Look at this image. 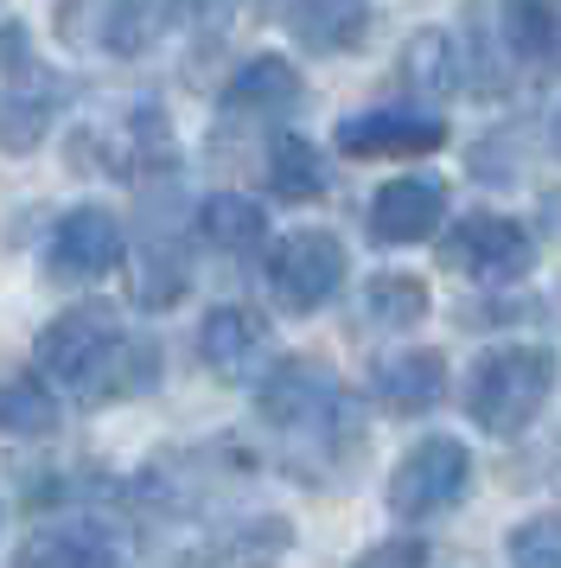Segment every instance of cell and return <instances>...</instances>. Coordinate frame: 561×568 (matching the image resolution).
<instances>
[{
    "label": "cell",
    "instance_id": "cell-26",
    "mask_svg": "<svg viewBox=\"0 0 561 568\" xmlns=\"http://www.w3.org/2000/svg\"><path fill=\"white\" fill-rule=\"evenodd\" d=\"M510 568H561V511H542L504 537Z\"/></svg>",
    "mask_w": 561,
    "mask_h": 568
},
{
    "label": "cell",
    "instance_id": "cell-24",
    "mask_svg": "<svg viewBox=\"0 0 561 568\" xmlns=\"http://www.w3.org/2000/svg\"><path fill=\"white\" fill-rule=\"evenodd\" d=\"M0 435H20V440L58 435V403H51V389L32 371L0 377Z\"/></svg>",
    "mask_w": 561,
    "mask_h": 568
},
{
    "label": "cell",
    "instance_id": "cell-27",
    "mask_svg": "<svg viewBox=\"0 0 561 568\" xmlns=\"http://www.w3.org/2000/svg\"><path fill=\"white\" fill-rule=\"evenodd\" d=\"M230 13H236V0H173L166 27H185L192 39H217L230 27Z\"/></svg>",
    "mask_w": 561,
    "mask_h": 568
},
{
    "label": "cell",
    "instance_id": "cell-10",
    "mask_svg": "<svg viewBox=\"0 0 561 568\" xmlns=\"http://www.w3.org/2000/svg\"><path fill=\"white\" fill-rule=\"evenodd\" d=\"M115 262H122V224L102 205H76V211L58 217V231H51V243H45L51 282L83 287V282H96V275H109Z\"/></svg>",
    "mask_w": 561,
    "mask_h": 568
},
{
    "label": "cell",
    "instance_id": "cell-23",
    "mask_svg": "<svg viewBox=\"0 0 561 568\" xmlns=\"http://www.w3.org/2000/svg\"><path fill=\"white\" fill-rule=\"evenodd\" d=\"M326 160H319V148L313 141H300V134H275V148H268V192L275 199H287V205H306V199H326Z\"/></svg>",
    "mask_w": 561,
    "mask_h": 568
},
{
    "label": "cell",
    "instance_id": "cell-4",
    "mask_svg": "<svg viewBox=\"0 0 561 568\" xmlns=\"http://www.w3.org/2000/svg\"><path fill=\"white\" fill-rule=\"evenodd\" d=\"M71 166H102V173H115V180H141V185H147L153 173H173L178 141H173L166 109L134 103L122 122H109V129H76Z\"/></svg>",
    "mask_w": 561,
    "mask_h": 568
},
{
    "label": "cell",
    "instance_id": "cell-15",
    "mask_svg": "<svg viewBox=\"0 0 561 568\" xmlns=\"http://www.w3.org/2000/svg\"><path fill=\"white\" fill-rule=\"evenodd\" d=\"M294 549V524L287 517H243L217 530L211 542H198L178 568H275Z\"/></svg>",
    "mask_w": 561,
    "mask_h": 568
},
{
    "label": "cell",
    "instance_id": "cell-22",
    "mask_svg": "<svg viewBox=\"0 0 561 568\" xmlns=\"http://www.w3.org/2000/svg\"><path fill=\"white\" fill-rule=\"evenodd\" d=\"M459 71H466V52L453 45V32L421 27L415 39H408L402 83L415 90V97H453V90H459Z\"/></svg>",
    "mask_w": 561,
    "mask_h": 568
},
{
    "label": "cell",
    "instance_id": "cell-6",
    "mask_svg": "<svg viewBox=\"0 0 561 568\" xmlns=\"http://www.w3.org/2000/svg\"><path fill=\"white\" fill-rule=\"evenodd\" d=\"M472 486V454L459 447L453 435H428L421 447H408V460L389 473V511L402 524H421V517L453 511Z\"/></svg>",
    "mask_w": 561,
    "mask_h": 568
},
{
    "label": "cell",
    "instance_id": "cell-1",
    "mask_svg": "<svg viewBox=\"0 0 561 568\" xmlns=\"http://www.w3.org/2000/svg\"><path fill=\"white\" fill-rule=\"evenodd\" d=\"M39 371L51 384H64L71 396L109 403V396H134L160 377V352L134 345L122 333V313L83 301V307L58 313L45 333H39Z\"/></svg>",
    "mask_w": 561,
    "mask_h": 568
},
{
    "label": "cell",
    "instance_id": "cell-25",
    "mask_svg": "<svg viewBox=\"0 0 561 568\" xmlns=\"http://www.w3.org/2000/svg\"><path fill=\"white\" fill-rule=\"evenodd\" d=\"M364 313H370L377 326H389V333H408L415 320H428V282H421V275H370Z\"/></svg>",
    "mask_w": 561,
    "mask_h": 568
},
{
    "label": "cell",
    "instance_id": "cell-12",
    "mask_svg": "<svg viewBox=\"0 0 561 568\" xmlns=\"http://www.w3.org/2000/svg\"><path fill=\"white\" fill-rule=\"evenodd\" d=\"M275 352V333H268V320L255 307H217L204 313L198 326V358L211 377H224V384H249L255 371L268 364Z\"/></svg>",
    "mask_w": 561,
    "mask_h": 568
},
{
    "label": "cell",
    "instance_id": "cell-11",
    "mask_svg": "<svg viewBox=\"0 0 561 568\" xmlns=\"http://www.w3.org/2000/svg\"><path fill=\"white\" fill-rule=\"evenodd\" d=\"M332 141L351 160H415L447 148V122L421 109H364V115H345Z\"/></svg>",
    "mask_w": 561,
    "mask_h": 568
},
{
    "label": "cell",
    "instance_id": "cell-5",
    "mask_svg": "<svg viewBox=\"0 0 561 568\" xmlns=\"http://www.w3.org/2000/svg\"><path fill=\"white\" fill-rule=\"evenodd\" d=\"M0 64H7V90H0V154H32L45 141V129L58 122L71 83L26 52L20 27H0Z\"/></svg>",
    "mask_w": 561,
    "mask_h": 568
},
{
    "label": "cell",
    "instance_id": "cell-28",
    "mask_svg": "<svg viewBox=\"0 0 561 568\" xmlns=\"http://www.w3.org/2000/svg\"><path fill=\"white\" fill-rule=\"evenodd\" d=\"M351 568H428V542L389 537V542H377V549H364Z\"/></svg>",
    "mask_w": 561,
    "mask_h": 568
},
{
    "label": "cell",
    "instance_id": "cell-8",
    "mask_svg": "<svg viewBox=\"0 0 561 568\" xmlns=\"http://www.w3.org/2000/svg\"><path fill=\"white\" fill-rule=\"evenodd\" d=\"M173 0H64L58 7V32L71 45H96L109 58H134L153 45V32L166 27Z\"/></svg>",
    "mask_w": 561,
    "mask_h": 568
},
{
    "label": "cell",
    "instance_id": "cell-19",
    "mask_svg": "<svg viewBox=\"0 0 561 568\" xmlns=\"http://www.w3.org/2000/svg\"><path fill=\"white\" fill-rule=\"evenodd\" d=\"M178 287H185V256L173 243V224L166 217L153 224L147 211V236H141V256H134V301L141 307H173Z\"/></svg>",
    "mask_w": 561,
    "mask_h": 568
},
{
    "label": "cell",
    "instance_id": "cell-21",
    "mask_svg": "<svg viewBox=\"0 0 561 568\" xmlns=\"http://www.w3.org/2000/svg\"><path fill=\"white\" fill-rule=\"evenodd\" d=\"M504 58L517 64H555L561 58V13L549 0H504V32H498Z\"/></svg>",
    "mask_w": 561,
    "mask_h": 568
},
{
    "label": "cell",
    "instance_id": "cell-13",
    "mask_svg": "<svg viewBox=\"0 0 561 568\" xmlns=\"http://www.w3.org/2000/svg\"><path fill=\"white\" fill-rule=\"evenodd\" d=\"M447 217V185L440 180H389L370 199V236L377 243H421Z\"/></svg>",
    "mask_w": 561,
    "mask_h": 568
},
{
    "label": "cell",
    "instance_id": "cell-29",
    "mask_svg": "<svg viewBox=\"0 0 561 568\" xmlns=\"http://www.w3.org/2000/svg\"><path fill=\"white\" fill-rule=\"evenodd\" d=\"M555 154H561V115H555Z\"/></svg>",
    "mask_w": 561,
    "mask_h": 568
},
{
    "label": "cell",
    "instance_id": "cell-9",
    "mask_svg": "<svg viewBox=\"0 0 561 568\" xmlns=\"http://www.w3.org/2000/svg\"><path fill=\"white\" fill-rule=\"evenodd\" d=\"M345 282V243L332 231H294L268 256V287L287 313H319Z\"/></svg>",
    "mask_w": 561,
    "mask_h": 568
},
{
    "label": "cell",
    "instance_id": "cell-14",
    "mask_svg": "<svg viewBox=\"0 0 561 568\" xmlns=\"http://www.w3.org/2000/svg\"><path fill=\"white\" fill-rule=\"evenodd\" d=\"M370 396H377L389 415H428L447 403V358L440 352H389L370 377Z\"/></svg>",
    "mask_w": 561,
    "mask_h": 568
},
{
    "label": "cell",
    "instance_id": "cell-16",
    "mask_svg": "<svg viewBox=\"0 0 561 568\" xmlns=\"http://www.w3.org/2000/svg\"><path fill=\"white\" fill-rule=\"evenodd\" d=\"M13 568H122V549L115 537L76 517V524H51V530H32L26 549L13 556Z\"/></svg>",
    "mask_w": 561,
    "mask_h": 568
},
{
    "label": "cell",
    "instance_id": "cell-20",
    "mask_svg": "<svg viewBox=\"0 0 561 568\" xmlns=\"http://www.w3.org/2000/svg\"><path fill=\"white\" fill-rule=\"evenodd\" d=\"M262 236H268V217H262V205L243 199V192H211L198 205V243L224 250V256H249Z\"/></svg>",
    "mask_w": 561,
    "mask_h": 568
},
{
    "label": "cell",
    "instance_id": "cell-3",
    "mask_svg": "<svg viewBox=\"0 0 561 568\" xmlns=\"http://www.w3.org/2000/svg\"><path fill=\"white\" fill-rule=\"evenodd\" d=\"M555 377H561V364L549 345H498L466 377V415L498 440L523 435L542 415V403L555 396Z\"/></svg>",
    "mask_w": 561,
    "mask_h": 568
},
{
    "label": "cell",
    "instance_id": "cell-17",
    "mask_svg": "<svg viewBox=\"0 0 561 568\" xmlns=\"http://www.w3.org/2000/svg\"><path fill=\"white\" fill-rule=\"evenodd\" d=\"M280 20L306 52H357L370 32V0H287Z\"/></svg>",
    "mask_w": 561,
    "mask_h": 568
},
{
    "label": "cell",
    "instance_id": "cell-18",
    "mask_svg": "<svg viewBox=\"0 0 561 568\" xmlns=\"http://www.w3.org/2000/svg\"><path fill=\"white\" fill-rule=\"evenodd\" d=\"M224 109L230 115H255V122H268V115H294L300 109V71L287 64V58L262 52L249 58L224 90Z\"/></svg>",
    "mask_w": 561,
    "mask_h": 568
},
{
    "label": "cell",
    "instance_id": "cell-7",
    "mask_svg": "<svg viewBox=\"0 0 561 568\" xmlns=\"http://www.w3.org/2000/svg\"><path fill=\"white\" fill-rule=\"evenodd\" d=\"M440 262L459 268V275H479V282H517L536 268V236L517 224V217H498V211H472L459 217L447 243H440Z\"/></svg>",
    "mask_w": 561,
    "mask_h": 568
},
{
    "label": "cell",
    "instance_id": "cell-2",
    "mask_svg": "<svg viewBox=\"0 0 561 568\" xmlns=\"http://www.w3.org/2000/svg\"><path fill=\"white\" fill-rule=\"evenodd\" d=\"M262 422L287 435V447L300 454H326V460H351L364 447V422H357L351 396L338 384V371L319 358H294L280 364L275 377L262 384Z\"/></svg>",
    "mask_w": 561,
    "mask_h": 568
}]
</instances>
